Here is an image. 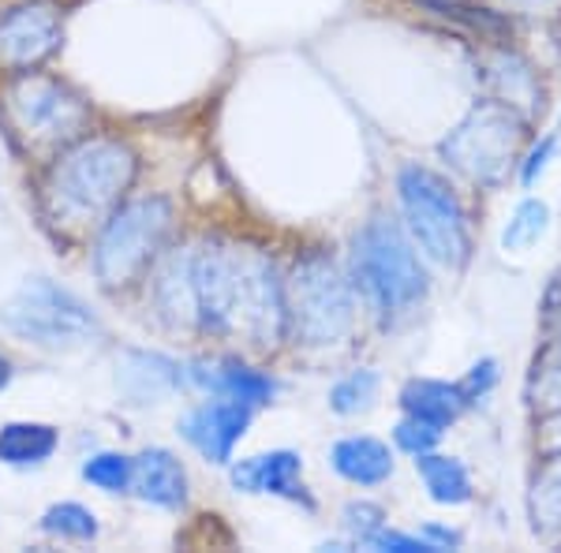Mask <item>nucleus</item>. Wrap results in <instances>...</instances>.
<instances>
[{
  "label": "nucleus",
  "instance_id": "obj_22",
  "mask_svg": "<svg viewBox=\"0 0 561 553\" xmlns=\"http://www.w3.org/2000/svg\"><path fill=\"white\" fill-rule=\"evenodd\" d=\"M524 396H528V407L539 419L561 412V341L547 344L536 356V362H531V370H528Z\"/></svg>",
  "mask_w": 561,
  "mask_h": 553
},
{
  "label": "nucleus",
  "instance_id": "obj_33",
  "mask_svg": "<svg viewBox=\"0 0 561 553\" xmlns=\"http://www.w3.org/2000/svg\"><path fill=\"white\" fill-rule=\"evenodd\" d=\"M8 382H12V362H8L4 356H0V389H4Z\"/></svg>",
  "mask_w": 561,
  "mask_h": 553
},
{
  "label": "nucleus",
  "instance_id": "obj_3",
  "mask_svg": "<svg viewBox=\"0 0 561 553\" xmlns=\"http://www.w3.org/2000/svg\"><path fill=\"white\" fill-rule=\"evenodd\" d=\"M139 158L121 139H87L53 165L45 195L60 224H90L113 214L131 187Z\"/></svg>",
  "mask_w": 561,
  "mask_h": 553
},
{
  "label": "nucleus",
  "instance_id": "obj_24",
  "mask_svg": "<svg viewBox=\"0 0 561 553\" xmlns=\"http://www.w3.org/2000/svg\"><path fill=\"white\" fill-rule=\"evenodd\" d=\"M375 401H378V375L375 370H356V375L341 378V382L330 389V407L337 415L370 412Z\"/></svg>",
  "mask_w": 561,
  "mask_h": 553
},
{
  "label": "nucleus",
  "instance_id": "obj_16",
  "mask_svg": "<svg viewBox=\"0 0 561 553\" xmlns=\"http://www.w3.org/2000/svg\"><path fill=\"white\" fill-rule=\"evenodd\" d=\"M184 382V370L173 359L153 356V352H128L121 367V385L135 404H153L169 396Z\"/></svg>",
  "mask_w": 561,
  "mask_h": 553
},
{
  "label": "nucleus",
  "instance_id": "obj_7",
  "mask_svg": "<svg viewBox=\"0 0 561 553\" xmlns=\"http://www.w3.org/2000/svg\"><path fill=\"white\" fill-rule=\"evenodd\" d=\"M173 224V206L165 198H131L108 214L102 240L94 251V274L102 285L121 288L150 266V258L161 251Z\"/></svg>",
  "mask_w": 561,
  "mask_h": 553
},
{
  "label": "nucleus",
  "instance_id": "obj_19",
  "mask_svg": "<svg viewBox=\"0 0 561 553\" xmlns=\"http://www.w3.org/2000/svg\"><path fill=\"white\" fill-rule=\"evenodd\" d=\"M423 486H427L431 502L438 505H468L472 502V475L457 457H442V452H423L415 457Z\"/></svg>",
  "mask_w": 561,
  "mask_h": 553
},
{
  "label": "nucleus",
  "instance_id": "obj_4",
  "mask_svg": "<svg viewBox=\"0 0 561 553\" xmlns=\"http://www.w3.org/2000/svg\"><path fill=\"white\" fill-rule=\"evenodd\" d=\"M397 195H401L404 224L423 255L460 274L472 258V229L454 187L427 165H404L397 172Z\"/></svg>",
  "mask_w": 561,
  "mask_h": 553
},
{
  "label": "nucleus",
  "instance_id": "obj_6",
  "mask_svg": "<svg viewBox=\"0 0 561 553\" xmlns=\"http://www.w3.org/2000/svg\"><path fill=\"white\" fill-rule=\"evenodd\" d=\"M288 330L304 344H337L356 325V296L345 269L325 251H304L285 280Z\"/></svg>",
  "mask_w": 561,
  "mask_h": 553
},
{
  "label": "nucleus",
  "instance_id": "obj_21",
  "mask_svg": "<svg viewBox=\"0 0 561 553\" xmlns=\"http://www.w3.org/2000/svg\"><path fill=\"white\" fill-rule=\"evenodd\" d=\"M57 430L45 423H8L0 430V460L12 468L42 464L57 452Z\"/></svg>",
  "mask_w": 561,
  "mask_h": 553
},
{
  "label": "nucleus",
  "instance_id": "obj_27",
  "mask_svg": "<svg viewBox=\"0 0 561 553\" xmlns=\"http://www.w3.org/2000/svg\"><path fill=\"white\" fill-rule=\"evenodd\" d=\"M434 8H438L442 15H454L457 23L472 26L479 31V38L486 42H497L505 34V20H497L494 12H486V8H472V4H460V0H431Z\"/></svg>",
  "mask_w": 561,
  "mask_h": 553
},
{
  "label": "nucleus",
  "instance_id": "obj_18",
  "mask_svg": "<svg viewBox=\"0 0 561 553\" xmlns=\"http://www.w3.org/2000/svg\"><path fill=\"white\" fill-rule=\"evenodd\" d=\"M528 520L539 539H561V446L547 457L528 489Z\"/></svg>",
  "mask_w": 561,
  "mask_h": 553
},
{
  "label": "nucleus",
  "instance_id": "obj_9",
  "mask_svg": "<svg viewBox=\"0 0 561 553\" xmlns=\"http://www.w3.org/2000/svg\"><path fill=\"white\" fill-rule=\"evenodd\" d=\"M8 116L12 128L31 142V150H53L79 139L90 120L87 105L49 76H23L8 87Z\"/></svg>",
  "mask_w": 561,
  "mask_h": 553
},
{
  "label": "nucleus",
  "instance_id": "obj_14",
  "mask_svg": "<svg viewBox=\"0 0 561 553\" xmlns=\"http://www.w3.org/2000/svg\"><path fill=\"white\" fill-rule=\"evenodd\" d=\"M131 486L142 502L158 509H184L187 502V475L184 464L169 449H147L131 460Z\"/></svg>",
  "mask_w": 561,
  "mask_h": 553
},
{
  "label": "nucleus",
  "instance_id": "obj_30",
  "mask_svg": "<svg viewBox=\"0 0 561 553\" xmlns=\"http://www.w3.org/2000/svg\"><path fill=\"white\" fill-rule=\"evenodd\" d=\"M382 520H386V512L370 502H352L345 509V528L356 534V542H364V546H367L370 534L382 528Z\"/></svg>",
  "mask_w": 561,
  "mask_h": 553
},
{
  "label": "nucleus",
  "instance_id": "obj_13",
  "mask_svg": "<svg viewBox=\"0 0 561 553\" xmlns=\"http://www.w3.org/2000/svg\"><path fill=\"white\" fill-rule=\"evenodd\" d=\"M184 378L203 389L210 396H232V401L248 404V407H259V404H270L277 393V382L262 370L248 367L240 359H221V362H187Z\"/></svg>",
  "mask_w": 561,
  "mask_h": 553
},
{
  "label": "nucleus",
  "instance_id": "obj_28",
  "mask_svg": "<svg viewBox=\"0 0 561 553\" xmlns=\"http://www.w3.org/2000/svg\"><path fill=\"white\" fill-rule=\"evenodd\" d=\"M393 441L401 446L409 457H423V452H434V446L442 441V426H434L427 419H412V415H404L401 423H397L393 430Z\"/></svg>",
  "mask_w": 561,
  "mask_h": 553
},
{
  "label": "nucleus",
  "instance_id": "obj_23",
  "mask_svg": "<svg viewBox=\"0 0 561 553\" xmlns=\"http://www.w3.org/2000/svg\"><path fill=\"white\" fill-rule=\"evenodd\" d=\"M550 229V206L542 198H524L502 229V251H528Z\"/></svg>",
  "mask_w": 561,
  "mask_h": 553
},
{
  "label": "nucleus",
  "instance_id": "obj_15",
  "mask_svg": "<svg viewBox=\"0 0 561 553\" xmlns=\"http://www.w3.org/2000/svg\"><path fill=\"white\" fill-rule=\"evenodd\" d=\"M330 464L341 479L356 486H378L393 475V452H389L386 441L367 438V434H352V438H341L330 452Z\"/></svg>",
  "mask_w": 561,
  "mask_h": 553
},
{
  "label": "nucleus",
  "instance_id": "obj_32",
  "mask_svg": "<svg viewBox=\"0 0 561 553\" xmlns=\"http://www.w3.org/2000/svg\"><path fill=\"white\" fill-rule=\"evenodd\" d=\"M554 150H558V139H542L536 150L528 153V161L520 165V180H524V187H531L536 180L542 176V169L550 165V158H554Z\"/></svg>",
  "mask_w": 561,
  "mask_h": 553
},
{
  "label": "nucleus",
  "instance_id": "obj_29",
  "mask_svg": "<svg viewBox=\"0 0 561 553\" xmlns=\"http://www.w3.org/2000/svg\"><path fill=\"white\" fill-rule=\"evenodd\" d=\"M370 550H393V553H438V546L427 539V534H404V531H386L378 528L375 534L367 539Z\"/></svg>",
  "mask_w": 561,
  "mask_h": 553
},
{
  "label": "nucleus",
  "instance_id": "obj_12",
  "mask_svg": "<svg viewBox=\"0 0 561 553\" xmlns=\"http://www.w3.org/2000/svg\"><path fill=\"white\" fill-rule=\"evenodd\" d=\"M304 460L288 449L262 452V457H248L240 464H232V486L243 494H274L285 502H300L307 509H314V502L307 497V486L300 479Z\"/></svg>",
  "mask_w": 561,
  "mask_h": 553
},
{
  "label": "nucleus",
  "instance_id": "obj_20",
  "mask_svg": "<svg viewBox=\"0 0 561 553\" xmlns=\"http://www.w3.org/2000/svg\"><path fill=\"white\" fill-rule=\"evenodd\" d=\"M486 83L497 90V102L513 105L520 113L524 105H536L539 97V83L536 71L528 68V60H520L517 53L497 49L491 60H486Z\"/></svg>",
  "mask_w": 561,
  "mask_h": 553
},
{
  "label": "nucleus",
  "instance_id": "obj_1",
  "mask_svg": "<svg viewBox=\"0 0 561 553\" xmlns=\"http://www.w3.org/2000/svg\"><path fill=\"white\" fill-rule=\"evenodd\" d=\"M158 303L173 322H195L217 337H243L270 348L285 337V280L266 251L206 240L161 269Z\"/></svg>",
  "mask_w": 561,
  "mask_h": 553
},
{
  "label": "nucleus",
  "instance_id": "obj_25",
  "mask_svg": "<svg viewBox=\"0 0 561 553\" xmlns=\"http://www.w3.org/2000/svg\"><path fill=\"white\" fill-rule=\"evenodd\" d=\"M42 531L57 534V539L90 542L98 534V520H94V512L83 509V505L65 502V505H53V509L42 516Z\"/></svg>",
  "mask_w": 561,
  "mask_h": 553
},
{
  "label": "nucleus",
  "instance_id": "obj_26",
  "mask_svg": "<svg viewBox=\"0 0 561 553\" xmlns=\"http://www.w3.org/2000/svg\"><path fill=\"white\" fill-rule=\"evenodd\" d=\"M83 479L98 489L121 494V489L131 486V460L121 457V452H98V457H90L83 464Z\"/></svg>",
  "mask_w": 561,
  "mask_h": 553
},
{
  "label": "nucleus",
  "instance_id": "obj_31",
  "mask_svg": "<svg viewBox=\"0 0 561 553\" xmlns=\"http://www.w3.org/2000/svg\"><path fill=\"white\" fill-rule=\"evenodd\" d=\"M457 385H460V393H465L468 404L483 401V396L497 385V362L494 359H479L476 367L465 375V382H457Z\"/></svg>",
  "mask_w": 561,
  "mask_h": 553
},
{
  "label": "nucleus",
  "instance_id": "obj_8",
  "mask_svg": "<svg viewBox=\"0 0 561 553\" xmlns=\"http://www.w3.org/2000/svg\"><path fill=\"white\" fill-rule=\"evenodd\" d=\"M0 325L20 341L42 348H79L102 333V322L79 296L49 280H26V285L0 307Z\"/></svg>",
  "mask_w": 561,
  "mask_h": 553
},
{
  "label": "nucleus",
  "instance_id": "obj_11",
  "mask_svg": "<svg viewBox=\"0 0 561 553\" xmlns=\"http://www.w3.org/2000/svg\"><path fill=\"white\" fill-rule=\"evenodd\" d=\"M251 426V407L232 401V396H210L206 404H198L195 412L184 415L180 434L203 452L210 464H229L237 441L248 434Z\"/></svg>",
  "mask_w": 561,
  "mask_h": 553
},
{
  "label": "nucleus",
  "instance_id": "obj_5",
  "mask_svg": "<svg viewBox=\"0 0 561 553\" xmlns=\"http://www.w3.org/2000/svg\"><path fill=\"white\" fill-rule=\"evenodd\" d=\"M524 139H528L524 113L497 102V97H483V102H476L468 108L465 120L438 142V153L449 161V169H457L465 180H472L479 187H497V184H505L510 169L520 161Z\"/></svg>",
  "mask_w": 561,
  "mask_h": 553
},
{
  "label": "nucleus",
  "instance_id": "obj_2",
  "mask_svg": "<svg viewBox=\"0 0 561 553\" xmlns=\"http://www.w3.org/2000/svg\"><path fill=\"white\" fill-rule=\"evenodd\" d=\"M352 280L382 325H397L415 314L431 292L427 269L412 240L389 217H370L352 235Z\"/></svg>",
  "mask_w": 561,
  "mask_h": 553
},
{
  "label": "nucleus",
  "instance_id": "obj_34",
  "mask_svg": "<svg viewBox=\"0 0 561 553\" xmlns=\"http://www.w3.org/2000/svg\"><path fill=\"white\" fill-rule=\"evenodd\" d=\"M554 139H558V147H561V128H558V135H554Z\"/></svg>",
  "mask_w": 561,
  "mask_h": 553
},
{
  "label": "nucleus",
  "instance_id": "obj_17",
  "mask_svg": "<svg viewBox=\"0 0 561 553\" xmlns=\"http://www.w3.org/2000/svg\"><path fill=\"white\" fill-rule=\"evenodd\" d=\"M401 407L412 419H427L446 430L449 423L460 419L468 401H465V393H460V385L434 382V378H412V382L401 389Z\"/></svg>",
  "mask_w": 561,
  "mask_h": 553
},
{
  "label": "nucleus",
  "instance_id": "obj_10",
  "mask_svg": "<svg viewBox=\"0 0 561 553\" xmlns=\"http://www.w3.org/2000/svg\"><path fill=\"white\" fill-rule=\"evenodd\" d=\"M60 45V15L49 4H20L0 15V68L26 71Z\"/></svg>",
  "mask_w": 561,
  "mask_h": 553
}]
</instances>
